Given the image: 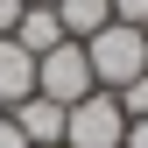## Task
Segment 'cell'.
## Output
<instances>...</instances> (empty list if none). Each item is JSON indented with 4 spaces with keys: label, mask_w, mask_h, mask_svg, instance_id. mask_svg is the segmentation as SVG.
I'll use <instances>...</instances> for the list:
<instances>
[{
    "label": "cell",
    "mask_w": 148,
    "mask_h": 148,
    "mask_svg": "<svg viewBox=\"0 0 148 148\" xmlns=\"http://www.w3.org/2000/svg\"><path fill=\"white\" fill-rule=\"evenodd\" d=\"M85 64H92V85L99 92H120L148 71V28H127V21H106L99 35H85Z\"/></svg>",
    "instance_id": "1"
},
{
    "label": "cell",
    "mask_w": 148,
    "mask_h": 148,
    "mask_svg": "<svg viewBox=\"0 0 148 148\" xmlns=\"http://www.w3.org/2000/svg\"><path fill=\"white\" fill-rule=\"evenodd\" d=\"M127 113L113 92H85L78 106H64V148H120Z\"/></svg>",
    "instance_id": "2"
},
{
    "label": "cell",
    "mask_w": 148,
    "mask_h": 148,
    "mask_svg": "<svg viewBox=\"0 0 148 148\" xmlns=\"http://www.w3.org/2000/svg\"><path fill=\"white\" fill-rule=\"evenodd\" d=\"M35 92L57 99V106H78L85 92H99V85H92V64H85V42L64 35L57 49H42V57H35Z\"/></svg>",
    "instance_id": "3"
},
{
    "label": "cell",
    "mask_w": 148,
    "mask_h": 148,
    "mask_svg": "<svg viewBox=\"0 0 148 148\" xmlns=\"http://www.w3.org/2000/svg\"><path fill=\"white\" fill-rule=\"evenodd\" d=\"M7 120L21 127V141H28V148H64V106H57V99H42V92H35V99H21Z\"/></svg>",
    "instance_id": "4"
},
{
    "label": "cell",
    "mask_w": 148,
    "mask_h": 148,
    "mask_svg": "<svg viewBox=\"0 0 148 148\" xmlns=\"http://www.w3.org/2000/svg\"><path fill=\"white\" fill-rule=\"evenodd\" d=\"M21 99H35V57L14 35H0V113H14Z\"/></svg>",
    "instance_id": "5"
},
{
    "label": "cell",
    "mask_w": 148,
    "mask_h": 148,
    "mask_svg": "<svg viewBox=\"0 0 148 148\" xmlns=\"http://www.w3.org/2000/svg\"><path fill=\"white\" fill-rule=\"evenodd\" d=\"M49 7H57V21H64L71 42H85V35H99L113 21V0H49Z\"/></svg>",
    "instance_id": "6"
},
{
    "label": "cell",
    "mask_w": 148,
    "mask_h": 148,
    "mask_svg": "<svg viewBox=\"0 0 148 148\" xmlns=\"http://www.w3.org/2000/svg\"><path fill=\"white\" fill-rule=\"evenodd\" d=\"M14 42H21L28 57L57 49V42H64V21H57V7H21V21H14Z\"/></svg>",
    "instance_id": "7"
},
{
    "label": "cell",
    "mask_w": 148,
    "mask_h": 148,
    "mask_svg": "<svg viewBox=\"0 0 148 148\" xmlns=\"http://www.w3.org/2000/svg\"><path fill=\"white\" fill-rule=\"evenodd\" d=\"M113 99H120V113H127V120H148V71H141L134 85H120Z\"/></svg>",
    "instance_id": "8"
},
{
    "label": "cell",
    "mask_w": 148,
    "mask_h": 148,
    "mask_svg": "<svg viewBox=\"0 0 148 148\" xmlns=\"http://www.w3.org/2000/svg\"><path fill=\"white\" fill-rule=\"evenodd\" d=\"M113 21H127V28H148V0H113Z\"/></svg>",
    "instance_id": "9"
},
{
    "label": "cell",
    "mask_w": 148,
    "mask_h": 148,
    "mask_svg": "<svg viewBox=\"0 0 148 148\" xmlns=\"http://www.w3.org/2000/svg\"><path fill=\"white\" fill-rule=\"evenodd\" d=\"M21 7H28V0H0V35H14V21H21Z\"/></svg>",
    "instance_id": "10"
},
{
    "label": "cell",
    "mask_w": 148,
    "mask_h": 148,
    "mask_svg": "<svg viewBox=\"0 0 148 148\" xmlns=\"http://www.w3.org/2000/svg\"><path fill=\"white\" fill-rule=\"evenodd\" d=\"M120 148H148V120H127V134H120Z\"/></svg>",
    "instance_id": "11"
},
{
    "label": "cell",
    "mask_w": 148,
    "mask_h": 148,
    "mask_svg": "<svg viewBox=\"0 0 148 148\" xmlns=\"http://www.w3.org/2000/svg\"><path fill=\"white\" fill-rule=\"evenodd\" d=\"M0 148H28V141H21V127H14L7 113H0Z\"/></svg>",
    "instance_id": "12"
},
{
    "label": "cell",
    "mask_w": 148,
    "mask_h": 148,
    "mask_svg": "<svg viewBox=\"0 0 148 148\" xmlns=\"http://www.w3.org/2000/svg\"><path fill=\"white\" fill-rule=\"evenodd\" d=\"M28 7H49V0H28Z\"/></svg>",
    "instance_id": "13"
}]
</instances>
